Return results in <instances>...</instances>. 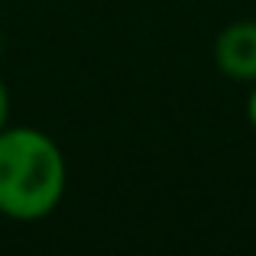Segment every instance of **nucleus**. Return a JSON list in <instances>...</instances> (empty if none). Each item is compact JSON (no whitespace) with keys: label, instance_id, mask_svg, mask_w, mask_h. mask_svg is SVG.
I'll list each match as a JSON object with an SVG mask.
<instances>
[{"label":"nucleus","instance_id":"nucleus-5","mask_svg":"<svg viewBox=\"0 0 256 256\" xmlns=\"http://www.w3.org/2000/svg\"><path fill=\"white\" fill-rule=\"evenodd\" d=\"M0 56H4V30H0Z\"/></svg>","mask_w":256,"mask_h":256},{"label":"nucleus","instance_id":"nucleus-2","mask_svg":"<svg viewBox=\"0 0 256 256\" xmlns=\"http://www.w3.org/2000/svg\"><path fill=\"white\" fill-rule=\"evenodd\" d=\"M214 62L234 82H256V23H230L214 42Z\"/></svg>","mask_w":256,"mask_h":256},{"label":"nucleus","instance_id":"nucleus-3","mask_svg":"<svg viewBox=\"0 0 256 256\" xmlns=\"http://www.w3.org/2000/svg\"><path fill=\"white\" fill-rule=\"evenodd\" d=\"M10 124V91H6L4 78H0V130Z\"/></svg>","mask_w":256,"mask_h":256},{"label":"nucleus","instance_id":"nucleus-1","mask_svg":"<svg viewBox=\"0 0 256 256\" xmlns=\"http://www.w3.org/2000/svg\"><path fill=\"white\" fill-rule=\"evenodd\" d=\"M68 166L58 143L39 126L0 130V214L10 220H42L62 204Z\"/></svg>","mask_w":256,"mask_h":256},{"label":"nucleus","instance_id":"nucleus-4","mask_svg":"<svg viewBox=\"0 0 256 256\" xmlns=\"http://www.w3.org/2000/svg\"><path fill=\"white\" fill-rule=\"evenodd\" d=\"M246 117H250V124L256 126V88H253V94H250V100H246Z\"/></svg>","mask_w":256,"mask_h":256}]
</instances>
